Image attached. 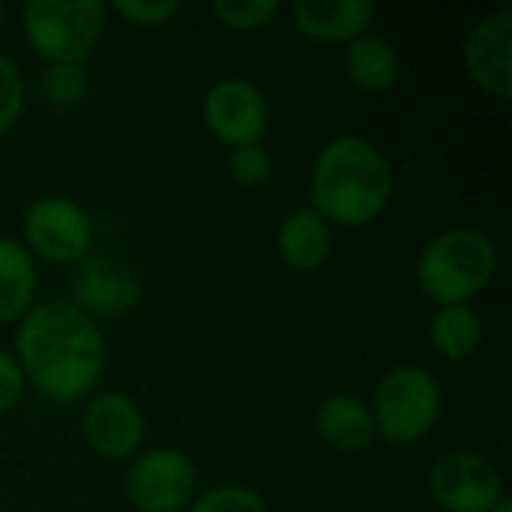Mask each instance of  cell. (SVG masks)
Returning a JSON list of instances; mask_svg holds the SVG:
<instances>
[{
    "label": "cell",
    "instance_id": "2e32d148",
    "mask_svg": "<svg viewBox=\"0 0 512 512\" xmlns=\"http://www.w3.org/2000/svg\"><path fill=\"white\" fill-rule=\"evenodd\" d=\"M345 75L363 93H384L399 81V51L375 33H363L345 48Z\"/></svg>",
    "mask_w": 512,
    "mask_h": 512
},
{
    "label": "cell",
    "instance_id": "44dd1931",
    "mask_svg": "<svg viewBox=\"0 0 512 512\" xmlns=\"http://www.w3.org/2000/svg\"><path fill=\"white\" fill-rule=\"evenodd\" d=\"M189 512H270L264 498L246 486H219L192 501Z\"/></svg>",
    "mask_w": 512,
    "mask_h": 512
},
{
    "label": "cell",
    "instance_id": "6da1fadb",
    "mask_svg": "<svg viewBox=\"0 0 512 512\" xmlns=\"http://www.w3.org/2000/svg\"><path fill=\"white\" fill-rule=\"evenodd\" d=\"M15 351L24 381L51 402L87 396L108 363V345L99 324L63 300L39 303L21 318Z\"/></svg>",
    "mask_w": 512,
    "mask_h": 512
},
{
    "label": "cell",
    "instance_id": "7c38bea8",
    "mask_svg": "<svg viewBox=\"0 0 512 512\" xmlns=\"http://www.w3.org/2000/svg\"><path fill=\"white\" fill-rule=\"evenodd\" d=\"M84 438L102 459L135 456L144 441V417L129 396L105 393L96 396L84 411Z\"/></svg>",
    "mask_w": 512,
    "mask_h": 512
},
{
    "label": "cell",
    "instance_id": "52a82bcc",
    "mask_svg": "<svg viewBox=\"0 0 512 512\" xmlns=\"http://www.w3.org/2000/svg\"><path fill=\"white\" fill-rule=\"evenodd\" d=\"M198 486V471L192 459L171 447H156L141 456L126 471V495L141 512H177L192 504Z\"/></svg>",
    "mask_w": 512,
    "mask_h": 512
},
{
    "label": "cell",
    "instance_id": "30bf717a",
    "mask_svg": "<svg viewBox=\"0 0 512 512\" xmlns=\"http://www.w3.org/2000/svg\"><path fill=\"white\" fill-rule=\"evenodd\" d=\"M72 306L84 312L90 321L96 318H120L132 312L141 300V282L132 270L117 261L87 255L75 264L69 276Z\"/></svg>",
    "mask_w": 512,
    "mask_h": 512
},
{
    "label": "cell",
    "instance_id": "277c9868",
    "mask_svg": "<svg viewBox=\"0 0 512 512\" xmlns=\"http://www.w3.org/2000/svg\"><path fill=\"white\" fill-rule=\"evenodd\" d=\"M99 0H30L21 12L30 48L48 63H84L105 33Z\"/></svg>",
    "mask_w": 512,
    "mask_h": 512
},
{
    "label": "cell",
    "instance_id": "7a4b0ae2",
    "mask_svg": "<svg viewBox=\"0 0 512 512\" xmlns=\"http://www.w3.org/2000/svg\"><path fill=\"white\" fill-rule=\"evenodd\" d=\"M396 189L387 156L360 135L333 138L315 159L309 207L336 225L360 228L375 222Z\"/></svg>",
    "mask_w": 512,
    "mask_h": 512
},
{
    "label": "cell",
    "instance_id": "ac0fdd59",
    "mask_svg": "<svg viewBox=\"0 0 512 512\" xmlns=\"http://www.w3.org/2000/svg\"><path fill=\"white\" fill-rule=\"evenodd\" d=\"M432 348L447 360H465L483 339V321L471 306H441L429 327Z\"/></svg>",
    "mask_w": 512,
    "mask_h": 512
},
{
    "label": "cell",
    "instance_id": "9a60e30c",
    "mask_svg": "<svg viewBox=\"0 0 512 512\" xmlns=\"http://www.w3.org/2000/svg\"><path fill=\"white\" fill-rule=\"evenodd\" d=\"M333 249L330 222L321 219L312 207H300L285 216L279 228V252L291 270L312 273L321 270Z\"/></svg>",
    "mask_w": 512,
    "mask_h": 512
},
{
    "label": "cell",
    "instance_id": "4316f807",
    "mask_svg": "<svg viewBox=\"0 0 512 512\" xmlns=\"http://www.w3.org/2000/svg\"><path fill=\"white\" fill-rule=\"evenodd\" d=\"M3 18H6V9H3V3H0V30H3Z\"/></svg>",
    "mask_w": 512,
    "mask_h": 512
},
{
    "label": "cell",
    "instance_id": "3957f363",
    "mask_svg": "<svg viewBox=\"0 0 512 512\" xmlns=\"http://www.w3.org/2000/svg\"><path fill=\"white\" fill-rule=\"evenodd\" d=\"M498 270L495 243L477 228H453L438 234L420 255L417 279L438 306H468Z\"/></svg>",
    "mask_w": 512,
    "mask_h": 512
},
{
    "label": "cell",
    "instance_id": "8fae6325",
    "mask_svg": "<svg viewBox=\"0 0 512 512\" xmlns=\"http://www.w3.org/2000/svg\"><path fill=\"white\" fill-rule=\"evenodd\" d=\"M468 75L495 99L512 96V12L501 9L480 18L465 39Z\"/></svg>",
    "mask_w": 512,
    "mask_h": 512
},
{
    "label": "cell",
    "instance_id": "8992f818",
    "mask_svg": "<svg viewBox=\"0 0 512 512\" xmlns=\"http://www.w3.org/2000/svg\"><path fill=\"white\" fill-rule=\"evenodd\" d=\"M21 231L27 252L51 264H78L93 246L90 216L81 210V204L60 195L33 201L24 213Z\"/></svg>",
    "mask_w": 512,
    "mask_h": 512
},
{
    "label": "cell",
    "instance_id": "484cf974",
    "mask_svg": "<svg viewBox=\"0 0 512 512\" xmlns=\"http://www.w3.org/2000/svg\"><path fill=\"white\" fill-rule=\"evenodd\" d=\"M489 512H512L510 498L504 495V498H501V501H498V504H495V507H492V510H489Z\"/></svg>",
    "mask_w": 512,
    "mask_h": 512
},
{
    "label": "cell",
    "instance_id": "ffe728a7",
    "mask_svg": "<svg viewBox=\"0 0 512 512\" xmlns=\"http://www.w3.org/2000/svg\"><path fill=\"white\" fill-rule=\"evenodd\" d=\"M279 12L276 0H216L213 15L231 30H258Z\"/></svg>",
    "mask_w": 512,
    "mask_h": 512
},
{
    "label": "cell",
    "instance_id": "d6986e66",
    "mask_svg": "<svg viewBox=\"0 0 512 512\" xmlns=\"http://www.w3.org/2000/svg\"><path fill=\"white\" fill-rule=\"evenodd\" d=\"M42 96L54 108H72L87 93V72L81 63H48L42 72Z\"/></svg>",
    "mask_w": 512,
    "mask_h": 512
},
{
    "label": "cell",
    "instance_id": "7402d4cb",
    "mask_svg": "<svg viewBox=\"0 0 512 512\" xmlns=\"http://www.w3.org/2000/svg\"><path fill=\"white\" fill-rule=\"evenodd\" d=\"M231 177L240 186H261L273 177V156L267 147L261 144H246V147H234L231 159H228Z\"/></svg>",
    "mask_w": 512,
    "mask_h": 512
},
{
    "label": "cell",
    "instance_id": "603a6c76",
    "mask_svg": "<svg viewBox=\"0 0 512 512\" xmlns=\"http://www.w3.org/2000/svg\"><path fill=\"white\" fill-rule=\"evenodd\" d=\"M24 108V81L18 66L0 54V138L15 126Z\"/></svg>",
    "mask_w": 512,
    "mask_h": 512
},
{
    "label": "cell",
    "instance_id": "e0dca14e",
    "mask_svg": "<svg viewBox=\"0 0 512 512\" xmlns=\"http://www.w3.org/2000/svg\"><path fill=\"white\" fill-rule=\"evenodd\" d=\"M36 264L24 243L0 237V324L21 321L33 309Z\"/></svg>",
    "mask_w": 512,
    "mask_h": 512
},
{
    "label": "cell",
    "instance_id": "d4e9b609",
    "mask_svg": "<svg viewBox=\"0 0 512 512\" xmlns=\"http://www.w3.org/2000/svg\"><path fill=\"white\" fill-rule=\"evenodd\" d=\"M24 384L27 381H24V372H21L18 360L0 348V414L12 411L18 405V399L24 393Z\"/></svg>",
    "mask_w": 512,
    "mask_h": 512
},
{
    "label": "cell",
    "instance_id": "5b68a950",
    "mask_svg": "<svg viewBox=\"0 0 512 512\" xmlns=\"http://www.w3.org/2000/svg\"><path fill=\"white\" fill-rule=\"evenodd\" d=\"M444 396L432 372L420 366H399L387 372L372 399L375 435L390 444H417L441 420Z\"/></svg>",
    "mask_w": 512,
    "mask_h": 512
},
{
    "label": "cell",
    "instance_id": "9c48e42d",
    "mask_svg": "<svg viewBox=\"0 0 512 512\" xmlns=\"http://www.w3.org/2000/svg\"><path fill=\"white\" fill-rule=\"evenodd\" d=\"M204 123L222 144L246 147L258 144L270 123V105L264 93L246 78H225L204 96Z\"/></svg>",
    "mask_w": 512,
    "mask_h": 512
},
{
    "label": "cell",
    "instance_id": "5bb4252c",
    "mask_svg": "<svg viewBox=\"0 0 512 512\" xmlns=\"http://www.w3.org/2000/svg\"><path fill=\"white\" fill-rule=\"evenodd\" d=\"M315 429L321 441H327L333 450H342V453L366 450L375 441L372 411L360 396H351V393H336L324 399L315 417Z\"/></svg>",
    "mask_w": 512,
    "mask_h": 512
},
{
    "label": "cell",
    "instance_id": "ba28073f",
    "mask_svg": "<svg viewBox=\"0 0 512 512\" xmlns=\"http://www.w3.org/2000/svg\"><path fill=\"white\" fill-rule=\"evenodd\" d=\"M432 498L450 512H489L504 498L498 468L471 450L444 453L429 471Z\"/></svg>",
    "mask_w": 512,
    "mask_h": 512
},
{
    "label": "cell",
    "instance_id": "cb8c5ba5",
    "mask_svg": "<svg viewBox=\"0 0 512 512\" xmlns=\"http://www.w3.org/2000/svg\"><path fill=\"white\" fill-rule=\"evenodd\" d=\"M114 9L138 27H159L180 12L177 0H117Z\"/></svg>",
    "mask_w": 512,
    "mask_h": 512
},
{
    "label": "cell",
    "instance_id": "4fadbf2b",
    "mask_svg": "<svg viewBox=\"0 0 512 512\" xmlns=\"http://www.w3.org/2000/svg\"><path fill=\"white\" fill-rule=\"evenodd\" d=\"M294 24L300 33L318 42H351L363 36L375 18V3L369 0H297Z\"/></svg>",
    "mask_w": 512,
    "mask_h": 512
}]
</instances>
